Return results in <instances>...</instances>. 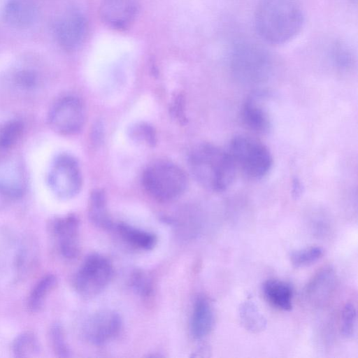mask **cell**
I'll use <instances>...</instances> for the list:
<instances>
[{
  "label": "cell",
  "mask_w": 358,
  "mask_h": 358,
  "mask_svg": "<svg viewBox=\"0 0 358 358\" xmlns=\"http://www.w3.org/2000/svg\"><path fill=\"white\" fill-rule=\"evenodd\" d=\"M50 341L55 353L59 357H71V350L66 341L62 327L55 324L50 329Z\"/></svg>",
  "instance_id": "cell-28"
},
{
  "label": "cell",
  "mask_w": 358,
  "mask_h": 358,
  "mask_svg": "<svg viewBox=\"0 0 358 358\" xmlns=\"http://www.w3.org/2000/svg\"><path fill=\"white\" fill-rule=\"evenodd\" d=\"M229 60L233 75L246 83H258L266 80L274 68L273 55L261 45L250 42L236 45Z\"/></svg>",
  "instance_id": "cell-3"
},
{
  "label": "cell",
  "mask_w": 358,
  "mask_h": 358,
  "mask_svg": "<svg viewBox=\"0 0 358 358\" xmlns=\"http://www.w3.org/2000/svg\"><path fill=\"white\" fill-rule=\"evenodd\" d=\"M138 6V0H102L99 15L108 27L124 29L135 20Z\"/></svg>",
  "instance_id": "cell-12"
},
{
  "label": "cell",
  "mask_w": 358,
  "mask_h": 358,
  "mask_svg": "<svg viewBox=\"0 0 358 358\" xmlns=\"http://www.w3.org/2000/svg\"><path fill=\"white\" fill-rule=\"evenodd\" d=\"M116 229L124 241L136 248L150 250L157 244V239L154 234L126 223H118L116 225Z\"/></svg>",
  "instance_id": "cell-20"
},
{
  "label": "cell",
  "mask_w": 358,
  "mask_h": 358,
  "mask_svg": "<svg viewBox=\"0 0 358 358\" xmlns=\"http://www.w3.org/2000/svg\"><path fill=\"white\" fill-rule=\"evenodd\" d=\"M54 32L59 45L66 50H73L84 41L87 23L83 15L74 8L62 12L57 18Z\"/></svg>",
  "instance_id": "cell-9"
},
{
  "label": "cell",
  "mask_w": 358,
  "mask_h": 358,
  "mask_svg": "<svg viewBox=\"0 0 358 358\" xmlns=\"http://www.w3.org/2000/svg\"><path fill=\"white\" fill-rule=\"evenodd\" d=\"M228 152L236 169L249 178L260 180L272 169L273 159L269 149L250 136H235L230 141Z\"/></svg>",
  "instance_id": "cell-4"
},
{
  "label": "cell",
  "mask_w": 358,
  "mask_h": 358,
  "mask_svg": "<svg viewBox=\"0 0 358 358\" xmlns=\"http://www.w3.org/2000/svg\"><path fill=\"white\" fill-rule=\"evenodd\" d=\"M113 276L111 262L104 256L93 253L85 257L76 273L73 285L78 293L92 298L101 293Z\"/></svg>",
  "instance_id": "cell-6"
},
{
  "label": "cell",
  "mask_w": 358,
  "mask_h": 358,
  "mask_svg": "<svg viewBox=\"0 0 358 358\" xmlns=\"http://www.w3.org/2000/svg\"><path fill=\"white\" fill-rule=\"evenodd\" d=\"M25 189L22 169L12 163L0 164V194L11 198L20 196Z\"/></svg>",
  "instance_id": "cell-17"
},
{
  "label": "cell",
  "mask_w": 358,
  "mask_h": 358,
  "mask_svg": "<svg viewBox=\"0 0 358 358\" xmlns=\"http://www.w3.org/2000/svg\"><path fill=\"white\" fill-rule=\"evenodd\" d=\"M324 254V250L322 248L315 246L293 251L289 255V259L294 267L301 268L315 264Z\"/></svg>",
  "instance_id": "cell-24"
},
{
  "label": "cell",
  "mask_w": 358,
  "mask_h": 358,
  "mask_svg": "<svg viewBox=\"0 0 358 358\" xmlns=\"http://www.w3.org/2000/svg\"><path fill=\"white\" fill-rule=\"evenodd\" d=\"M238 317L242 326L251 333H260L266 327V317L252 301L247 300L240 305Z\"/></svg>",
  "instance_id": "cell-21"
},
{
  "label": "cell",
  "mask_w": 358,
  "mask_h": 358,
  "mask_svg": "<svg viewBox=\"0 0 358 358\" xmlns=\"http://www.w3.org/2000/svg\"><path fill=\"white\" fill-rule=\"evenodd\" d=\"M57 283V278L53 274L43 276L33 287L28 299V308L32 312L40 310L49 294Z\"/></svg>",
  "instance_id": "cell-22"
},
{
  "label": "cell",
  "mask_w": 358,
  "mask_h": 358,
  "mask_svg": "<svg viewBox=\"0 0 358 358\" xmlns=\"http://www.w3.org/2000/svg\"><path fill=\"white\" fill-rule=\"evenodd\" d=\"M143 185L155 199L167 202L180 196L187 185L186 174L169 162H157L149 166L142 176Z\"/></svg>",
  "instance_id": "cell-5"
},
{
  "label": "cell",
  "mask_w": 358,
  "mask_h": 358,
  "mask_svg": "<svg viewBox=\"0 0 358 358\" xmlns=\"http://www.w3.org/2000/svg\"><path fill=\"white\" fill-rule=\"evenodd\" d=\"M15 357H36L40 352V345L36 336L30 331L22 333L16 337L13 344Z\"/></svg>",
  "instance_id": "cell-23"
},
{
  "label": "cell",
  "mask_w": 358,
  "mask_h": 358,
  "mask_svg": "<svg viewBox=\"0 0 358 358\" xmlns=\"http://www.w3.org/2000/svg\"><path fill=\"white\" fill-rule=\"evenodd\" d=\"M37 15L34 0H8L3 10V17L10 26L17 29L30 27Z\"/></svg>",
  "instance_id": "cell-13"
},
{
  "label": "cell",
  "mask_w": 358,
  "mask_h": 358,
  "mask_svg": "<svg viewBox=\"0 0 358 358\" xmlns=\"http://www.w3.org/2000/svg\"><path fill=\"white\" fill-rule=\"evenodd\" d=\"M304 14L296 0H259L254 15L256 32L266 43L281 45L301 30Z\"/></svg>",
  "instance_id": "cell-1"
},
{
  "label": "cell",
  "mask_w": 358,
  "mask_h": 358,
  "mask_svg": "<svg viewBox=\"0 0 358 358\" xmlns=\"http://www.w3.org/2000/svg\"><path fill=\"white\" fill-rule=\"evenodd\" d=\"M241 117L247 127L256 133L266 134L271 128L268 113L254 97L244 103Z\"/></svg>",
  "instance_id": "cell-15"
},
{
  "label": "cell",
  "mask_w": 358,
  "mask_h": 358,
  "mask_svg": "<svg viewBox=\"0 0 358 358\" xmlns=\"http://www.w3.org/2000/svg\"><path fill=\"white\" fill-rule=\"evenodd\" d=\"M51 229L60 254L66 259L76 258L80 251L78 217L69 214L56 218L51 224Z\"/></svg>",
  "instance_id": "cell-11"
},
{
  "label": "cell",
  "mask_w": 358,
  "mask_h": 358,
  "mask_svg": "<svg viewBox=\"0 0 358 358\" xmlns=\"http://www.w3.org/2000/svg\"><path fill=\"white\" fill-rule=\"evenodd\" d=\"M262 291L267 301L273 307L284 311L292 310L293 289L288 282L270 279L263 284Z\"/></svg>",
  "instance_id": "cell-16"
},
{
  "label": "cell",
  "mask_w": 358,
  "mask_h": 358,
  "mask_svg": "<svg viewBox=\"0 0 358 358\" xmlns=\"http://www.w3.org/2000/svg\"><path fill=\"white\" fill-rule=\"evenodd\" d=\"M303 192L302 183L298 178H294L292 184V195L295 199H299Z\"/></svg>",
  "instance_id": "cell-31"
},
{
  "label": "cell",
  "mask_w": 358,
  "mask_h": 358,
  "mask_svg": "<svg viewBox=\"0 0 358 358\" xmlns=\"http://www.w3.org/2000/svg\"><path fill=\"white\" fill-rule=\"evenodd\" d=\"M341 332L346 338H353L357 331V310L353 303H347L341 315Z\"/></svg>",
  "instance_id": "cell-26"
},
{
  "label": "cell",
  "mask_w": 358,
  "mask_h": 358,
  "mask_svg": "<svg viewBox=\"0 0 358 358\" xmlns=\"http://www.w3.org/2000/svg\"><path fill=\"white\" fill-rule=\"evenodd\" d=\"M122 322L113 310H101L91 315L84 326V334L92 345L102 346L120 334Z\"/></svg>",
  "instance_id": "cell-10"
},
{
  "label": "cell",
  "mask_w": 358,
  "mask_h": 358,
  "mask_svg": "<svg viewBox=\"0 0 358 358\" xmlns=\"http://www.w3.org/2000/svg\"><path fill=\"white\" fill-rule=\"evenodd\" d=\"M131 285L134 290L143 297L149 296L152 292V279L143 271L137 270L132 273Z\"/></svg>",
  "instance_id": "cell-29"
},
{
  "label": "cell",
  "mask_w": 358,
  "mask_h": 358,
  "mask_svg": "<svg viewBox=\"0 0 358 358\" xmlns=\"http://www.w3.org/2000/svg\"><path fill=\"white\" fill-rule=\"evenodd\" d=\"M53 192L60 199L76 196L82 187V176L77 160L71 155H59L54 160L48 176Z\"/></svg>",
  "instance_id": "cell-7"
},
{
  "label": "cell",
  "mask_w": 358,
  "mask_h": 358,
  "mask_svg": "<svg viewBox=\"0 0 358 358\" xmlns=\"http://www.w3.org/2000/svg\"><path fill=\"white\" fill-rule=\"evenodd\" d=\"M88 215L95 226L103 229H110L113 227V220L107 208L106 197L100 189L93 191L90 196Z\"/></svg>",
  "instance_id": "cell-19"
},
{
  "label": "cell",
  "mask_w": 358,
  "mask_h": 358,
  "mask_svg": "<svg viewBox=\"0 0 358 358\" xmlns=\"http://www.w3.org/2000/svg\"><path fill=\"white\" fill-rule=\"evenodd\" d=\"M188 164L193 176L206 189L222 192L234 182L236 167L228 152L211 143H202L189 153Z\"/></svg>",
  "instance_id": "cell-2"
},
{
  "label": "cell",
  "mask_w": 358,
  "mask_h": 358,
  "mask_svg": "<svg viewBox=\"0 0 358 358\" xmlns=\"http://www.w3.org/2000/svg\"><path fill=\"white\" fill-rule=\"evenodd\" d=\"M215 324V313L210 301L198 297L194 304L191 318L190 331L196 339H202L213 330Z\"/></svg>",
  "instance_id": "cell-14"
},
{
  "label": "cell",
  "mask_w": 358,
  "mask_h": 358,
  "mask_svg": "<svg viewBox=\"0 0 358 358\" xmlns=\"http://www.w3.org/2000/svg\"><path fill=\"white\" fill-rule=\"evenodd\" d=\"M15 81L22 87L29 88L35 85L36 74L29 70H20L15 75Z\"/></svg>",
  "instance_id": "cell-30"
},
{
  "label": "cell",
  "mask_w": 358,
  "mask_h": 358,
  "mask_svg": "<svg viewBox=\"0 0 358 358\" xmlns=\"http://www.w3.org/2000/svg\"><path fill=\"white\" fill-rule=\"evenodd\" d=\"M85 121V111L82 102L74 96H65L59 100L50 113L53 129L66 135L80 131Z\"/></svg>",
  "instance_id": "cell-8"
},
{
  "label": "cell",
  "mask_w": 358,
  "mask_h": 358,
  "mask_svg": "<svg viewBox=\"0 0 358 358\" xmlns=\"http://www.w3.org/2000/svg\"><path fill=\"white\" fill-rule=\"evenodd\" d=\"M335 282V272L332 267L325 266L318 271L306 287V294L309 299L319 302L331 292Z\"/></svg>",
  "instance_id": "cell-18"
},
{
  "label": "cell",
  "mask_w": 358,
  "mask_h": 358,
  "mask_svg": "<svg viewBox=\"0 0 358 358\" xmlns=\"http://www.w3.org/2000/svg\"><path fill=\"white\" fill-rule=\"evenodd\" d=\"M23 131L22 124L17 120L10 121L0 128V148L12 147L20 139Z\"/></svg>",
  "instance_id": "cell-27"
},
{
  "label": "cell",
  "mask_w": 358,
  "mask_h": 358,
  "mask_svg": "<svg viewBox=\"0 0 358 358\" xmlns=\"http://www.w3.org/2000/svg\"><path fill=\"white\" fill-rule=\"evenodd\" d=\"M129 136L135 142L148 146H154L157 141L153 127L145 122H136L128 129Z\"/></svg>",
  "instance_id": "cell-25"
}]
</instances>
